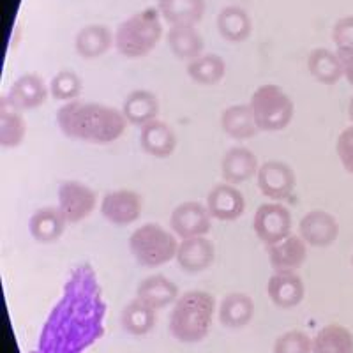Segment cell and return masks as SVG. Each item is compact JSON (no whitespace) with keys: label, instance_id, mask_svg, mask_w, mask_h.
Here are the masks:
<instances>
[{"label":"cell","instance_id":"obj_1","mask_svg":"<svg viewBox=\"0 0 353 353\" xmlns=\"http://www.w3.org/2000/svg\"><path fill=\"white\" fill-rule=\"evenodd\" d=\"M105 314L106 304L96 270L87 261L77 265L32 353H83L105 334Z\"/></svg>","mask_w":353,"mask_h":353},{"label":"cell","instance_id":"obj_2","mask_svg":"<svg viewBox=\"0 0 353 353\" xmlns=\"http://www.w3.org/2000/svg\"><path fill=\"white\" fill-rule=\"evenodd\" d=\"M122 110L101 103L71 101L57 110V125L71 140L105 145L119 140L128 128Z\"/></svg>","mask_w":353,"mask_h":353},{"label":"cell","instance_id":"obj_3","mask_svg":"<svg viewBox=\"0 0 353 353\" xmlns=\"http://www.w3.org/2000/svg\"><path fill=\"white\" fill-rule=\"evenodd\" d=\"M216 301L203 290L182 293L170 314V332L182 343H198L209 334Z\"/></svg>","mask_w":353,"mask_h":353},{"label":"cell","instance_id":"obj_4","mask_svg":"<svg viewBox=\"0 0 353 353\" xmlns=\"http://www.w3.org/2000/svg\"><path fill=\"white\" fill-rule=\"evenodd\" d=\"M161 37V14L156 8H149L132 14L117 27L115 48L128 59H141L154 52Z\"/></svg>","mask_w":353,"mask_h":353},{"label":"cell","instance_id":"obj_5","mask_svg":"<svg viewBox=\"0 0 353 353\" xmlns=\"http://www.w3.org/2000/svg\"><path fill=\"white\" fill-rule=\"evenodd\" d=\"M176 237L157 223H147L131 233L129 251L132 258L147 269H157L176 256Z\"/></svg>","mask_w":353,"mask_h":353},{"label":"cell","instance_id":"obj_6","mask_svg":"<svg viewBox=\"0 0 353 353\" xmlns=\"http://www.w3.org/2000/svg\"><path fill=\"white\" fill-rule=\"evenodd\" d=\"M254 121L260 131H283L293 121L295 106L288 94L279 85L267 83L258 87L251 97Z\"/></svg>","mask_w":353,"mask_h":353},{"label":"cell","instance_id":"obj_7","mask_svg":"<svg viewBox=\"0 0 353 353\" xmlns=\"http://www.w3.org/2000/svg\"><path fill=\"white\" fill-rule=\"evenodd\" d=\"M253 230L265 245L281 242L292 233V212L279 201H267L256 209Z\"/></svg>","mask_w":353,"mask_h":353},{"label":"cell","instance_id":"obj_8","mask_svg":"<svg viewBox=\"0 0 353 353\" xmlns=\"http://www.w3.org/2000/svg\"><path fill=\"white\" fill-rule=\"evenodd\" d=\"M48 94L50 87L41 74H37V72H23L21 77L12 81L4 101L8 103L9 108L23 113L43 106L44 101L48 99Z\"/></svg>","mask_w":353,"mask_h":353},{"label":"cell","instance_id":"obj_9","mask_svg":"<svg viewBox=\"0 0 353 353\" xmlns=\"http://www.w3.org/2000/svg\"><path fill=\"white\" fill-rule=\"evenodd\" d=\"M170 226H172V232L182 241L205 237L212 226V216H210L207 205L200 203V201H184L172 210Z\"/></svg>","mask_w":353,"mask_h":353},{"label":"cell","instance_id":"obj_10","mask_svg":"<svg viewBox=\"0 0 353 353\" xmlns=\"http://www.w3.org/2000/svg\"><path fill=\"white\" fill-rule=\"evenodd\" d=\"M101 216L115 226L132 225L140 219L143 210V198L132 189H115L101 200Z\"/></svg>","mask_w":353,"mask_h":353},{"label":"cell","instance_id":"obj_11","mask_svg":"<svg viewBox=\"0 0 353 353\" xmlns=\"http://www.w3.org/2000/svg\"><path fill=\"white\" fill-rule=\"evenodd\" d=\"M97 193L90 185L78 181H65L59 185V207L68 223H81L94 212Z\"/></svg>","mask_w":353,"mask_h":353},{"label":"cell","instance_id":"obj_12","mask_svg":"<svg viewBox=\"0 0 353 353\" xmlns=\"http://www.w3.org/2000/svg\"><path fill=\"white\" fill-rule=\"evenodd\" d=\"M258 189L272 201H283L292 196L297 176L285 161H267L256 173Z\"/></svg>","mask_w":353,"mask_h":353},{"label":"cell","instance_id":"obj_13","mask_svg":"<svg viewBox=\"0 0 353 353\" xmlns=\"http://www.w3.org/2000/svg\"><path fill=\"white\" fill-rule=\"evenodd\" d=\"M299 235L307 245L329 248L339 237V225L332 214L325 210H311L299 223Z\"/></svg>","mask_w":353,"mask_h":353},{"label":"cell","instance_id":"obj_14","mask_svg":"<svg viewBox=\"0 0 353 353\" xmlns=\"http://www.w3.org/2000/svg\"><path fill=\"white\" fill-rule=\"evenodd\" d=\"M207 209L212 219L237 221L245 210V198L233 184H217L207 194Z\"/></svg>","mask_w":353,"mask_h":353},{"label":"cell","instance_id":"obj_15","mask_svg":"<svg viewBox=\"0 0 353 353\" xmlns=\"http://www.w3.org/2000/svg\"><path fill=\"white\" fill-rule=\"evenodd\" d=\"M176 263L184 272L200 274L216 260V248L207 237L184 239L176 249Z\"/></svg>","mask_w":353,"mask_h":353},{"label":"cell","instance_id":"obj_16","mask_svg":"<svg viewBox=\"0 0 353 353\" xmlns=\"http://www.w3.org/2000/svg\"><path fill=\"white\" fill-rule=\"evenodd\" d=\"M267 293L277 307L290 309L304 301L305 286L302 277L292 270H276L267 283Z\"/></svg>","mask_w":353,"mask_h":353},{"label":"cell","instance_id":"obj_17","mask_svg":"<svg viewBox=\"0 0 353 353\" xmlns=\"http://www.w3.org/2000/svg\"><path fill=\"white\" fill-rule=\"evenodd\" d=\"M113 44L115 34L112 32V28L101 23L85 25L74 36V52L87 61L108 53Z\"/></svg>","mask_w":353,"mask_h":353},{"label":"cell","instance_id":"obj_18","mask_svg":"<svg viewBox=\"0 0 353 353\" xmlns=\"http://www.w3.org/2000/svg\"><path fill=\"white\" fill-rule=\"evenodd\" d=\"M68 219L62 214L61 207H41L30 216L28 232L34 241L41 244H52L64 235Z\"/></svg>","mask_w":353,"mask_h":353},{"label":"cell","instance_id":"obj_19","mask_svg":"<svg viewBox=\"0 0 353 353\" xmlns=\"http://www.w3.org/2000/svg\"><path fill=\"white\" fill-rule=\"evenodd\" d=\"M267 254L274 270H292L295 272L307 258V244L301 235L290 233L277 244L267 245Z\"/></svg>","mask_w":353,"mask_h":353},{"label":"cell","instance_id":"obj_20","mask_svg":"<svg viewBox=\"0 0 353 353\" xmlns=\"http://www.w3.org/2000/svg\"><path fill=\"white\" fill-rule=\"evenodd\" d=\"M260 170L258 157L248 147H232L221 161V173L228 184H242L253 179Z\"/></svg>","mask_w":353,"mask_h":353},{"label":"cell","instance_id":"obj_21","mask_svg":"<svg viewBox=\"0 0 353 353\" xmlns=\"http://www.w3.org/2000/svg\"><path fill=\"white\" fill-rule=\"evenodd\" d=\"M140 147L145 154L165 159L176 149V137L173 129L163 121H152L140 128Z\"/></svg>","mask_w":353,"mask_h":353},{"label":"cell","instance_id":"obj_22","mask_svg":"<svg viewBox=\"0 0 353 353\" xmlns=\"http://www.w3.org/2000/svg\"><path fill=\"white\" fill-rule=\"evenodd\" d=\"M205 0H157L161 18L170 25H193L196 27L205 17Z\"/></svg>","mask_w":353,"mask_h":353},{"label":"cell","instance_id":"obj_23","mask_svg":"<svg viewBox=\"0 0 353 353\" xmlns=\"http://www.w3.org/2000/svg\"><path fill=\"white\" fill-rule=\"evenodd\" d=\"M216 27L219 36L230 43L248 41L253 32L251 17L241 6H226V8L221 9L216 18Z\"/></svg>","mask_w":353,"mask_h":353},{"label":"cell","instance_id":"obj_24","mask_svg":"<svg viewBox=\"0 0 353 353\" xmlns=\"http://www.w3.org/2000/svg\"><path fill=\"white\" fill-rule=\"evenodd\" d=\"M166 43L168 48L176 59L181 61H194L200 55H203L205 41L198 28L193 25H175L170 27L166 34Z\"/></svg>","mask_w":353,"mask_h":353},{"label":"cell","instance_id":"obj_25","mask_svg":"<svg viewBox=\"0 0 353 353\" xmlns=\"http://www.w3.org/2000/svg\"><path fill=\"white\" fill-rule=\"evenodd\" d=\"M137 299L152 309H163L170 304H175L179 299V286L163 274H154V276L145 277L138 285Z\"/></svg>","mask_w":353,"mask_h":353},{"label":"cell","instance_id":"obj_26","mask_svg":"<svg viewBox=\"0 0 353 353\" xmlns=\"http://www.w3.org/2000/svg\"><path fill=\"white\" fill-rule=\"evenodd\" d=\"M122 113L131 125L143 128L145 124L156 121L159 113V101L156 94L145 88H138L128 94L122 105Z\"/></svg>","mask_w":353,"mask_h":353},{"label":"cell","instance_id":"obj_27","mask_svg":"<svg viewBox=\"0 0 353 353\" xmlns=\"http://www.w3.org/2000/svg\"><path fill=\"white\" fill-rule=\"evenodd\" d=\"M221 128L230 138L239 141L251 140L260 131L251 105H233L221 113Z\"/></svg>","mask_w":353,"mask_h":353},{"label":"cell","instance_id":"obj_28","mask_svg":"<svg viewBox=\"0 0 353 353\" xmlns=\"http://www.w3.org/2000/svg\"><path fill=\"white\" fill-rule=\"evenodd\" d=\"M254 302L248 293H228L219 305V321L228 329H242L253 320Z\"/></svg>","mask_w":353,"mask_h":353},{"label":"cell","instance_id":"obj_29","mask_svg":"<svg viewBox=\"0 0 353 353\" xmlns=\"http://www.w3.org/2000/svg\"><path fill=\"white\" fill-rule=\"evenodd\" d=\"M307 69L311 77L323 85H336L345 77L343 61L339 53H334L327 48L311 50L307 57Z\"/></svg>","mask_w":353,"mask_h":353},{"label":"cell","instance_id":"obj_30","mask_svg":"<svg viewBox=\"0 0 353 353\" xmlns=\"http://www.w3.org/2000/svg\"><path fill=\"white\" fill-rule=\"evenodd\" d=\"M188 77L198 85H217L226 74V62L216 53H203L185 65Z\"/></svg>","mask_w":353,"mask_h":353},{"label":"cell","instance_id":"obj_31","mask_svg":"<svg viewBox=\"0 0 353 353\" xmlns=\"http://www.w3.org/2000/svg\"><path fill=\"white\" fill-rule=\"evenodd\" d=\"M121 323L125 332L132 336L149 334L156 325V309L141 302L140 299H134L122 309Z\"/></svg>","mask_w":353,"mask_h":353},{"label":"cell","instance_id":"obj_32","mask_svg":"<svg viewBox=\"0 0 353 353\" xmlns=\"http://www.w3.org/2000/svg\"><path fill=\"white\" fill-rule=\"evenodd\" d=\"M314 353H353V334L343 325H327L313 341Z\"/></svg>","mask_w":353,"mask_h":353},{"label":"cell","instance_id":"obj_33","mask_svg":"<svg viewBox=\"0 0 353 353\" xmlns=\"http://www.w3.org/2000/svg\"><path fill=\"white\" fill-rule=\"evenodd\" d=\"M25 134H27V122L23 115L17 110L2 106L0 112V145L2 149H17L23 143Z\"/></svg>","mask_w":353,"mask_h":353},{"label":"cell","instance_id":"obj_34","mask_svg":"<svg viewBox=\"0 0 353 353\" xmlns=\"http://www.w3.org/2000/svg\"><path fill=\"white\" fill-rule=\"evenodd\" d=\"M81 88H83V83H81L80 74L71 69H64V71L57 72L50 81V96L57 101L71 103V101L78 99Z\"/></svg>","mask_w":353,"mask_h":353},{"label":"cell","instance_id":"obj_35","mask_svg":"<svg viewBox=\"0 0 353 353\" xmlns=\"http://www.w3.org/2000/svg\"><path fill=\"white\" fill-rule=\"evenodd\" d=\"M313 350V341L301 330H290L279 336L274 343V353H309Z\"/></svg>","mask_w":353,"mask_h":353},{"label":"cell","instance_id":"obj_36","mask_svg":"<svg viewBox=\"0 0 353 353\" xmlns=\"http://www.w3.org/2000/svg\"><path fill=\"white\" fill-rule=\"evenodd\" d=\"M332 41L337 52H353V17L339 18L332 27Z\"/></svg>","mask_w":353,"mask_h":353},{"label":"cell","instance_id":"obj_37","mask_svg":"<svg viewBox=\"0 0 353 353\" xmlns=\"http://www.w3.org/2000/svg\"><path fill=\"white\" fill-rule=\"evenodd\" d=\"M336 152L343 168L353 175V125L343 129L341 134L337 137Z\"/></svg>","mask_w":353,"mask_h":353},{"label":"cell","instance_id":"obj_38","mask_svg":"<svg viewBox=\"0 0 353 353\" xmlns=\"http://www.w3.org/2000/svg\"><path fill=\"white\" fill-rule=\"evenodd\" d=\"M337 53H339V57H341V61H343V71H345L346 81L353 87V52L352 53L337 52Z\"/></svg>","mask_w":353,"mask_h":353},{"label":"cell","instance_id":"obj_39","mask_svg":"<svg viewBox=\"0 0 353 353\" xmlns=\"http://www.w3.org/2000/svg\"><path fill=\"white\" fill-rule=\"evenodd\" d=\"M348 117H350V121L353 122V96H352V99H350V103H348Z\"/></svg>","mask_w":353,"mask_h":353},{"label":"cell","instance_id":"obj_40","mask_svg":"<svg viewBox=\"0 0 353 353\" xmlns=\"http://www.w3.org/2000/svg\"><path fill=\"white\" fill-rule=\"evenodd\" d=\"M352 263H353V256H352Z\"/></svg>","mask_w":353,"mask_h":353}]
</instances>
